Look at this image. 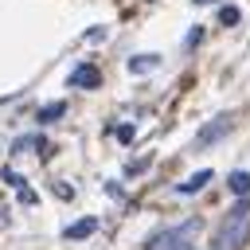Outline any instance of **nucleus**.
<instances>
[{"label":"nucleus","instance_id":"nucleus-1","mask_svg":"<svg viewBox=\"0 0 250 250\" xmlns=\"http://www.w3.org/2000/svg\"><path fill=\"white\" fill-rule=\"evenodd\" d=\"M246 234H250V203H246V195L227 211V219H223V227H219V250H234V246H242L246 242Z\"/></svg>","mask_w":250,"mask_h":250},{"label":"nucleus","instance_id":"nucleus-2","mask_svg":"<svg viewBox=\"0 0 250 250\" xmlns=\"http://www.w3.org/2000/svg\"><path fill=\"white\" fill-rule=\"evenodd\" d=\"M195 230H199V223H195V219H188L184 227H176V230L160 234L148 250H188V238H195Z\"/></svg>","mask_w":250,"mask_h":250},{"label":"nucleus","instance_id":"nucleus-3","mask_svg":"<svg viewBox=\"0 0 250 250\" xmlns=\"http://www.w3.org/2000/svg\"><path fill=\"white\" fill-rule=\"evenodd\" d=\"M230 125H234V121H230V113H223V117L207 121V125L195 133V148H207V145H215L219 137H227V133H230Z\"/></svg>","mask_w":250,"mask_h":250},{"label":"nucleus","instance_id":"nucleus-4","mask_svg":"<svg viewBox=\"0 0 250 250\" xmlns=\"http://www.w3.org/2000/svg\"><path fill=\"white\" fill-rule=\"evenodd\" d=\"M70 86H74V90H98V86H102V70L90 66V62H82V66L70 70Z\"/></svg>","mask_w":250,"mask_h":250},{"label":"nucleus","instance_id":"nucleus-5","mask_svg":"<svg viewBox=\"0 0 250 250\" xmlns=\"http://www.w3.org/2000/svg\"><path fill=\"white\" fill-rule=\"evenodd\" d=\"M94 230H98V219H78V223H70L62 234H66V238H86V234H94Z\"/></svg>","mask_w":250,"mask_h":250},{"label":"nucleus","instance_id":"nucleus-6","mask_svg":"<svg viewBox=\"0 0 250 250\" xmlns=\"http://www.w3.org/2000/svg\"><path fill=\"white\" fill-rule=\"evenodd\" d=\"M156 66H160V55H137V59H129L133 74H145V70H156Z\"/></svg>","mask_w":250,"mask_h":250},{"label":"nucleus","instance_id":"nucleus-7","mask_svg":"<svg viewBox=\"0 0 250 250\" xmlns=\"http://www.w3.org/2000/svg\"><path fill=\"white\" fill-rule=\"evenodd\" d=\"M207 180H211V172H195V176H191V180H184L176 191H180V195H195L199 188H207Z\"/></svg>","mask_w":250,"mask_h":250},{"label":"nucleus","instance_id":"nucleus-8","mask_svg":"<svg viewBox=\"0 0 250 250\" xmlns=\"http://www.w3.org/2000/svg\"><path fill=\"white\" fill-rule=\"evenodd\" d=\"M227 184H230V191H234V195H246V191H250V172H230V180H227Z\"/></svg>","mask_w":250,"mask_h":250},{"label":"nucleus","instance_id":"nucleus-9","mask_svg":"<svg viewBox=\"0 0 250 250\" xmlns=\"http://www.w3.org/2000/svg\"><path fill=\"white\" fill-rule=\"evenodd\" d=\"M62 113H66V102H51V105L39 109V121H59Z\"/></svg>","mask_w":250,"mask_h":250},{"label":"nucleus","instance_id":"nucleus-10","mask_svg":"<svg viewBox=\"0 0 250 250\" xmlns=\"http://www.w3.org/2000/svg\"><path fill=\"white\" fill-rule=\"evenodd\" d=\"M219 23L234 27V23H238V8H223V12H219Z\"/></svg>","mask_w":250,"mask_h":250},{"label":"nucleus","instance_id":"nucleus-11","mask_svg":"<svg viewBox=\"0 0 250 250\" xmlns=\"http://www.w3.org/2000/svg\"><path fill=\"white\" fill-rule=\"evenodd\" d=\"M195 4H211V0H195Z\"/></svg>","mask_w":250,"mask_h":250}]
</instances>
